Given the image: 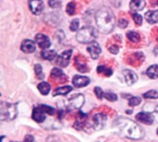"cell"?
Returning <instances> with one entry per match:
<instances>
[{"mask_svg":"<svg viewBox=\"0 0 158 142\" xmlns=\"http://www.w3.org/2000/svg\"><path fill=\"white\" fill-rule=\"evenodd\" d=\"M127 37H128V39H129L131 42H132V43H138V42L141 40L140 34L137 33V32H135V31H129V32L127 33Z\"/></svg>","mask_w":158,"mask_h":142,"instance_id":"7402d4cb","label":"cell"},{"mask_svg":"<svg viewBox=\"0 0 158 142\" xmlns=\"http://www.w3.org/2000/svg\"><path fill=\"white\" fill-rule=\"evenodd\" d=\"M48 4L53 8H58L61 6V0H48Z\"/></svg>","mask_w":158,"mask_h":142,"instance_id":"d6a6232c","label":"cell"},{"mask_svg":"<svg viewBox=\"0 0 158 142\" xmlns=\"http://www.w3.org/2000/svg\"><path fill=\"white\" fill-rule=\"evenodd\" d=\"M145 18L150 24L158 23V10H150L146 12Z\"/></svg>","mask_w":158,"mask_h":142,"instance_id":"e0dca14e","label":"cell"},{"mask_svg":"<svg viewBox=\"0 0 158 142\" xmlns=\"http://www.w3.org/2000/svg\"><path fill=\"white\" fill-rule=\"evenodd\" d=\"M73 90V87L69 86V85H66V86H62L59 88H56L54 91L53 96H58V95H67L69 92H70Z\"/></svg>","mask_w":158,"mask_h":142,"instance_id":"ac0fdd59","label":"cell"},{"mask_svg":"<svg viewBox=\"0 0 158 142\" xmlns=\"http://www.w3.org/2000/svg\"><path fill=\"white\" fill-rule=\"evenodd\" d=\"M17 107L13 103L6 102L1 103L0 107V118L2 121H11L17 117Z\"/></svg>","mask_w":158,"mask_h":142,"instance_id":"277c9868","label":"cell"},{"mask_svg":"<svg viewBox=\"0 0 158 142\" xmlns=\"http://www.w3.org/2000/svg\"><path fill=\"white\" fill-rule=\"evenodd\" d=\"M141 103H142V99H141L140 97H131V98L129 100V105L131 106V107L137 106V105H139Z\"/></svg>","mask_w":158,"mask_h":142,"instance_id":"f1b7e54d","label":"cell"},{"mask_svg":"<svg viewBox=\"0 0 158 142\" xmlns=\"http://www.w3.org/2000/svg\"><path fill=\"white\" fill-rule=\"evenodd\" d=\"M157 135H158V128H157Z\"/></svg>","mask_w":158,"mask_h":142,"instance_id":"ab89813d","label":"cell"},{"mask_svg":"<svg viewBox=\"0 0 158 142\" xmlns=\"http://www.w3.org/2000/svg\"><path fill=\"white\" fill-rule=\"evenodd\" d=\"M79 26H80V20H79V18H75L70 22L69 29L71 31H76L79 29Z\"/></svg>","mask_w":158,"mask_h":142,"instance_id":"f546056e","label":"cell"},{"mask_svg":"<svg viewBox=\"0 0 158 142\" xmlns=\"http://www.w3.org/2000/svg\"><path fill=\"white\" fill-rule=\"evenodd\" d=\"M34 71H35V74L38 78V79H43L44 78V74L43 72V67L41 65L37 64L34 66Z\"/></svg>","mask_w":158,"mask_h":142,"instance_id":"d4e9b609","label":"cell"},{"mask_svg":"<svg viewBox=\"0 0 158 142\" xmlns=\"http://www.w3.org/2000/svg\"><path fill=\"white\" fill-rule=\"evenodd\" d=\"M106 116L103 114H97L94 116V128L95 130H101L106 123Z\"/></svg>","mask_w":158,"mask_h":142,"instance_id":"ba28073f","label":"cell"},{"mask_svg":"<svg viewBox=\"0 0 158 142\" xmlns=\"http://www.w3.org/2000/svg\"><path fill=\"white\" fill-rule=\"evenodd\" d=\"M97 37V31L95 28L92 26H86L81 28L76 35L77 41L81 43H91L95 42Z\"/></svg>","mask_w":158,"mask_h":142,"instance_id":"3957f363","label":"cell"},{"mask_svg":"<svg viewBox=\"0 0 158 142\" xmlns=\"http://www.w3.org/2000/svg\"><path fill=\"white\" fill-rule=\"evenodd\" d=\"M114 127L124 137L131 140H141L144 136L143 129L129 118L120 117L114 122Z\"/></svg>","mask_w":158,"mask_h":142,"instance_id":"6da1fadb","label":"cell"},{"mask_svg":"<svg viewBox=\"0 0 158 142\" xmlns=\"http://www.w3.org/2000/svg\"><path fill=\"white\" fill-rule=\"evenodd\" d=\"M94 92H95L96 97H97L98 99H100V100H102V99L105 97V93H104V91H102V89H101V88H99V87H95V88H94Z\"/></svg>","mask_w":158,"mask_h":142,"instance_id":"e575fe53","label":"cell"},{"mask_svg":"<svg viewBox=\"0 0 158 142\" xmlns=\"http://www.w3.org/2000/svg\"><path fill=\"white\" fill-rule=\"evenodd\" d=\"M157 41H158V37H157Z\"/></svg>","mask_w":158,"mask_h":142,"instance_id":"7bdbcfd3","label":"cell"},{"mask_svg":"<svg viewBox=\"0 0 158 142\" xmlns=\"http://www.w3.org/2000/svg\"><path fill=\"white\" fill-rule=\"evenodd\" d=\"M97 71H98V73H104V74H105L106 76H107V77H109V76H111V75L113 74V71H112L111 69L106 68V67H104V66H99L98 68H97Z\"/></svg>","mask_w":158,"mask_h":142,"instance_id":"83f0119b","label":"cell"},{"mask_svg":"<svg viewBox=\"0 0 158 142\" xmlns=\"http://www.w3.org/2000/svg\"><path fill=\"white\" fill-rule=\"evenodd\" d=\"M51 77L54 78L55 79H59L61 77H65V75H64V73H63V71L61 69H59L57 67H55V68H53V70L51 72Z\"/></svg>","mask_w":158,"mask_h":142,"instance_id":"603a6c76","label":"cell"},{"mask_svg":"<svg viewBox=\"0 0 158 142\" xmlns=\"http://www.w3.org/2000/svg\"><path fill=\"white\" fill-rule=\"evenodd\" d=\"M41 55L44 59L51 61L56 56V52L55 50H44V51H42Z\"/></svg>","mask_w":158,"mask_h":142,"instance_id":"44dd1931","label":"cell"},{"mask_svg":"<svg viewBox=\"0 0 158 142\" xmlns=\"http://www.w3.org/2000/svg\"><path fill=\"white\" fill-rule=\"evenodd\" d=\"M84 104V96L82 94H76L69 101V108L70 109H80Z\"/></svg>","mask_w":158,"mask_h":142,"instance_id":"8992f818","label":"cell"},{"mask_svg":"<svg viewBox=\"0 0 158 142\" xmlns=\"http://www.w3.org/2000/svg\"><path fill=\"white\" fill-rule=\"evenodd\" d=\"M143 97L145 99H154V100H156V99H158V92L155 90H151V91L145 92L143 94Z\"/></svg>","mask_w":158,"mask_h":142,"instance_id":"4316f807","label":"cell"},{"mask_svg":"<svg viewBox=\"0 0 158 142\" xmlns=\"http://www.w3.org/2000/svg\"><path fill=\"white\" fill-rule=\"evenodd\" d=\"M147 76L152 79H156L158 78V65H153L151 67H148L147 71H146Z\"/></svg>","mask_w":158,"mask_h":142,"instance_id":"ffe728a7","label":"cell"},{"mask_svg":"<svg viewBox=\"0 0 158 142\" xmlns=\"http://www.w3.org/2000/svg\"><path fill=\"white\" fill-rule=\"evenodd\" d=\"M35 43L34 42H32L31 40H24L20 45V49L21 51H23L26 54H31L35 51Z\"/></svg>","mask_w":158,"mask_h":142,"instance_id":"9a60e30c","label":"cell"},{"mask_svg":"<svg viewBox=\"0 0 158 142\" xmlns=\"http://www.w3.org/2000/svg\"><path fill=\"white\" fill-rule=\"evenodd\" d=\"M76 67L77 69L81 72V73H85V72H88V67L86 66V64H84L83 62L81 61H79V59L76 60Z\"/></svg>","mask_w":158,"mask_h":142,"instance_id":"cb8c5ba5","label":"cell"},{"mask_svg":"<svg viewBox=\"0 0 158 142\" xmlns=\"http://www.w3.org/2000/svg\"><path fill=\"white\" fill-rule=\"evenodd\" d=\"M87 50L93 59H97L101 54V47L98 44V43H96V42H93V43H89Z\"/></svg>","mask_w":158,"mask_h":142,"instance_id":"8fae6325","label":"cell"},{"mask_svg":"<svg viewBox=\"0 0 158 142\" xmlns=\"http://www.w3.org/2000/svg\"><path fill=\"white\" fill-rule=\"evenodd\" d=\"M37 88H38L39 91H40L43 95H47V94L50 92V91H51V86H50V84L47 83V82H45V81H43V82L39 83L38 86H37Z\"/></svg>","mask_w":158,"mask_h":142,"instance_id":"d6986e66","label":"cell"},{"mask_svg":"<svg viewBox=\"0 0 158 142\" xmlns=\"http://www.w3.org/2000/svg\"><path fill=\"white\" fill-rule=\"evenodd\" d=\"M145 6V0H131L130 7L132 11H141Z\"/></svg>","mask_w":158,"mask_h":142,"instance_id":"2e32d148","label":"cell"},{"mask_svg":"<svg viewBox=\"0 0 158 142\" xmlns=\"http://www.w3.org/2000/svg\"><path fill=\"white\" fill-rule=\"evenodd\" d=\"M10 142H14V141H10Z\"/></svg>","mask_w":158,"mask_h":142,"instance_id":"b9f144b4","label":"cell"},{"mask_svg":"<svg viewBox=\"0 0 158 142\" xmlns=\"http://www.w3.org/2000/svg\"><path fill=\"white\" fill-rule=\"evenodd\" d=\"M155 54L156 55H158V47H156V48H155Z\"/></svg>","mask_w":158,"mask_h":142,"instance_id":"f35d334b","label":"cell"},{"mask_svg":"<svg viewBox=\"0 0 158 142\" xmlns=\"http://www.w3.org/2000/svg\"><path fill=\"white\" fill-rule=\"evenodd\" d=\"M91 82L90 79L84 76H81V75H76L73 77L72 79V83L75 87L77 88H81V87H85L87 86L89 83Z\"/></svg>","mask_w":158,"mask_h":142,"instance_id":"7c38bea8","label":"cell"},{"mask_svg":"<svg viewBox=\"0 0 158 142\" xmlns=\"http://www.w3.org/2000/svg\"><path fill=\"white\" fill-rule=\"evenodd\" d=\"M131 16H132V18L134 19V22L137 25H142V23H143V18H142V16L140 14H138L136 12H133V13H131Z\"/></svg>","mask_w":158,"mask_h":142,"instance_id":"4dcf8cb0","label":"cell"},{"mask_svg":"<svg viewBox=\"0 0 158 142\" xmlns=\"http://www.w3.org/2000/svg\"><path fill=\"white\" fill-rule=\"evenodd\" d=\"M45 115L46 113L44 112L41 105L34 107L32 111V119L37 123H43L45 120Z\"/></svg>","mask_w":158,"mask_h":142,"instance_id":"9c48e42d","label":"cell"},{"mask_svg":"<svg viewBox=\"0 0 158 142\" xmlns=\"http://www.w3.org/2000/svg\"><path fill=\"white\" fill-rule=\"evenodd\" d=\"M71 55H72V50L69 49L67 51H64L62 54H60L57 57H56V64L58 66H60L61 67H68L70 58H71Z\"/></svg>","mask_w":158,"mask_h":142,"instance_id":"5b68a950","label":"cell"},{"mask_svg":"<svg viewBox=\"0 0 158 142\" xmlns=\"http://www.w3.org/2000/svg\"><path fill=\"white\" fill-rule=\"evenodd\" d=\"M123 75L125 77V82L128 86H131L133 85L137 80H138V76L135 72L131 71V70H124L123 71Z\"/></svg>","mask_w":158,"mask_h":142,"instance_id":"4fadbf2b","label":"cell"},{"mask_svg":"<svg viewBox=\"0 0 158 142\" xmlns=\"http://www.w3.org/2000/svg\"><path fill=\"white\" fill-rule=\"evenodd\" d=\"M66 11L68 12L69 15L72 16L76 13V4L74 2H69L66 7Z\"/></svg>","mask_w":158,"mask_h":142,"instance_id":"484cf974","label":"cell"},{"mask_svg":"<svg viewBox=\"0 0 158 142\" xmlns=\"http://www.w3.org/2000/svg\"><path fill=\"white\" fill-rule=\"evenodd\" d=\"M109 52L116 55V54H118V53L119 52V49H118V47L117 45H111V46L109 47Z\"/></svg>","mask_w":158,"mask_h":142,"instance_id":"8d00e7d4","label":"cell"},{"mask_svg":"<svg viewBox=\"0 0 158 142\" xmlns=\"http://www.w3.org/2000/svg\"><path fill=\"white\" fill-rule=\"evenodd\" d=\"M35 41L42 49L45 50V49H47V48H49L51 46V42L49 40V38L46 35L43 34V33H38L35 36Z\"/></svg>","mask_w":158,"mask_h":142,"instance_id":"30bf717a","label":"cell"},{"mask_svg":"<svg viewBox=\"0 0 158 142\" xmlns=\"http://www.w3.org/2000/svg\"><path fill=\"white\" fill-rule=\"evenodd\" d=\"M41 106H42V108L44 110V112H45L47 115H50V116H52V115H54V114H55V112H56V110H55L53 107H51V106H48V105H44V104H42Z\"/></svg>","mask_w":158,"mask_h":142,"instance_id":"836d02e7","label":"cell"},{"mask_svg":"<svg viewBox=\"0 0 158 142\" xmlns=\"http://www.w3.org/2000/svg\"><path fill=\"white\" fill-rule=\"evenodd\" d=\"M157 5H158V0H157Z\"/></svg>","mask_w":158,"mask_h":142,"instance_id":"60d3db41","label":"cell"},{"mask_svg":"<svg viewBox=\"0 0 158 142\" xmlns=\"http://www.w3.org/2000/svg\"><path fill=\"white\" fill-rule=\"evenodd\" d=\"M24 142H35V141H34V139H33V137H32V136H31V135H27V136L25 137Z\"/></svg>","mask_w":158,"mask_h":142,"instance_id":"74e56055","label":"cell"},{"mask_svg":"<svg viewBox=\"0 0 158 142\" xmlns=\"http://www.w3.org/2000/svg\"><path fill=\"white\" fill-rule=\"evenodd\" d=\"M95 22L98 30L102 33H110L114 30L116 24L115 15L110 8L102 7L95 14Z\"/></svg>","mask_w":158,"mask_h":142,"instance_id":"7a4b0ae2","label":"cell"},{"mask_svg":"<svg viewBox=\"0 0 158 142\" xmlns=\"http://www.w3.org/2000/svg\"><path fill=\"white\" fill-rule=\"evenodd\" d=\"M128 24H129V22H128L127 19H125V18H120V19H118V26H119L121 29L126 28V27L128 26Z\"/></svg>","mask_w":158,"mask_h":142,"instance_id":"d590c367","label":"cell"},{"mask_svg":"<svg viewBox=\"0 0 158 142\" xmlns=\"http://www.w3.org/2000/svg\"><path fill=\"white\" fill-rule=\"evenodd\" d=\"M136 119L139 122H141L143 124H145V125H149V126L152 125L154 123V121H155V119H154V117H153L152 115H150L148 113H144V112L139 113L136 116Z\"/></svg>","mask_w":158,"mask_h":142,"instance_id":"5bb4252c","label":"cell"},{"mask_svg":"<svg viewBox=\"0 0 158 142\" xmlns=\"http://www.w3.org/2000/svg\"><path fill=\"white\" fill-rule=\"evenodd\" d=\"M105 98L107 100V101H110V102H116L118 100V96L117 94L113 93V92H106L105 93Z\"/></svg>","mask_w":158,"mask_h":142,"instance_id":"1f68e13d","label":"cell"},{"mask_svg":"<svg viewBox=\"0 0 158 142\" xmlns=\"http://www.w3.org/2000/svg\"><path fill=\"white\" fill-rule=\"evenodd\" d=\"M29 7L32 14L34 15H39L43 12L44 8V2L42 0H30L29 1Z\"/></svg>","mask_w":158,"mask_h":142,"instance_id":"52a82bcc","label":"cell"}]
</instances>
